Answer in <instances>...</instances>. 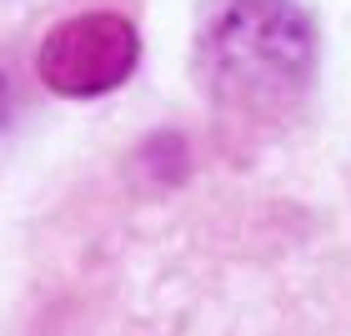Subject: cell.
Returning a JSON list of instances; mask_svg holds the SVG:
<instances>
[{
  "instance_id": "cell-1",
  "label": "cell",
  "mask_w": 351,
  "mask_h": 336,
  "mask_svg": "<svg viewBox=\"0 0 351 336\" xmlns=\"http://www.w3.org/2000/svg\"><path fill=\"white\" fill-rule=\"evenodd\" d=\"M316 30L291 0H236L211 30V75L231 101H281L306 86Z\"/></svg>"
},
{
  "instance_id": "cell-2",
  "label": "cell",
  "mask_w": 351,
  "mask_h": 336,
  "mask_svg": "<svg viewBox=\"0 0 351 336\" xmlns=\"http://www.w3.org/2000/svg\"><path fill=\"white\" fill-rule=\"evenodd\" d=\"M141 60V36L136 25L116 10H90L60 21L40 40L36 71L40 81L60 95H101L116 91Z\"/></svg>"
}]
</instances>
